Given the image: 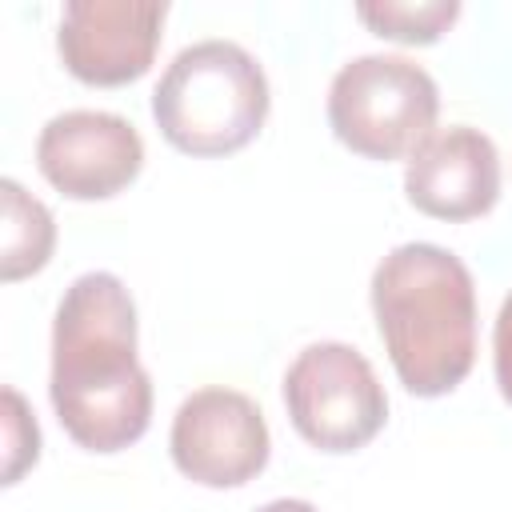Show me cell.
Masks as SVG:
<instances>
[{
    "label": "cell",
    "instance_id": "1",
    "mask_svg": "<svg viewBox=\"0 0 512 512\" xmlns=\"http://www.w3.org/2000/svg\"><path fill=\"white\" fill-rule=\"evenodd\" d=\"M48 396L64 432L88 452H120L148 432L152 380L136 360V304L120 276H76L52 320Z\"/></svg>",
    "mask_w": 512,
    "mask_h": 512
},
{
    "label": "cell",
    "instance_id": "2",
    "mask_svg": "<svg viewBox=\"0 0 512 512\" xmlns=\"http://www.w3.org/2000/svg\"><path fill=\"white\" fill-rule=\"evenodd\" d=\"M368 296L384 352L412 396H444L472 372L476 288L456 252L396 244L376 264Z\"/></svg>",
    "mask_w": 512,
    "mask_h": 512
},
{
    "label": "cell",
    "instance_id": "3",
    "mask_svg": "<svg viewBox=\"0 0 512 512\" xmlns=\"http://www.w3.org/2000/svg\"><path fill=\"white\" fill-rule=\"evenodd\" d=\"M160 136L188 156H228L256 140L268 116V76L236 40H200L172 56L152 88Z\"/></svg>",
    "mask_w": 512,
    "mask_h": 512
},
{
    "label": "cell",
    "instance_id": "4",
    "mask_svg": "<svg viewBox=\"0 0 512 512\" xmlns=\"http://www.w3.org/2000/svg\"><path fill=\"white\" fill-rule=\"evenodd\" d=\"M440 88L408 56H356L328 88V124L336 140L368 160H404L432 132Z\"/></svg>",
    "mask_w": 512,
    "mask_h": 512
},
{
    "label": "cell",
    "instance_id": "5",
    "mask_svg": "<svg viewBox=\"0 0 512 512\" xmlns=\"http://www.w3.org/2000/svg\"><path fill=\"white\" fill-rule=\"evenodd\" d=\"M284 408L292 428L320 452H356L388 420V396L368 356L340 340L296 352L284 372Z\"/></svg>",
    "mask_w": 512,
    "mask_h": 512
},
{
    "label": "cell",
    "instance_id": "6",
    "mask_svg": "<svg viewBox=\"0 0 512 512\" xmlns=\"http://www.w3.org/2000/svg\"><path fill=\"white\" fill-rule=\"evenodd\" d=\"M168 448L188 480L204 488H240L264 472L272 436L256 400L236 388H200L176 408Z\"/></svg>",
    "mask_w": 512,
    "mask_h": 512
},
{
    "label": "cell",
    "instance_id": "7",
    "mask_svg": "<svg viewBox=\"0 0 512 512\" xmlns=\"http://www.w3.org/2000/svg\"><path fill=\"white\" fill-rule=\"evenodd\" d=\"M36 168L68 200H108L140 176L144 140L116 112L72 108L40 128Z\"/></svg>",
    "mask_w": 512,
    "mask_h": 512
},
{
    "label": "cell",
    "instance_id": "8",
    "mask_svg": "<svg viewBox=\"0 0 512 512\" xmlns=\"http://www.w3.org/2000/svg\"><path fill=\"white\" fill-rule=\"evenodd\" d=\"M164 16V0H68L56 52L64 68L84 84H128L152 68Z\"/></svg>",
    "mask_w": 512,
    "mask_h": 512
},
{
    "label": "cell",
    "instance_id": "9",
    "mask_svg": "<svg viewBox=\"0 0 512 512\" xmlns=\"http://www.w3.org/2000/svg\"><path fill=\"white\" fill-rule=\"evenodd\" d=\"M404 196L436 220H476L500 200V152L468 124L432 132L404 168Z\"/></svg>",
    "mask_w": 512,
    "mask_h": 512
},
{
    "label": "cell",
    "instance_id": "10",
    "mask_svg": "<svg viewBox=\"0 0 512 512\" xmlns=\"http://www.w3.org/2000/svg\"><path fill=\"white\" fill-rule=\"evenodd\" d=\"M0 204H4V244H0V276L24 280L32 272H40L52 260L56 248V224L52 212L24 192L16 180H0Z\"/></svg>",
    "mask_w": 512,
    "mask_h": 512
},
{
    "label": "cell",
    "instance_id": "11",
    "mask_svg": "<svg viewBox=\"0 0 512 512\" xmlns=\"http://www.w3.org/2000/svg\"><path fill=\"white\" fill-rule=\"evenodd\" d=\"M356 16L384 40L400 44H432L440 32L452 28L460 16L456 0H380V4H356Z\"/></svg>",
    "mask_w": 512,
    "mask_h": 512
},
{
    "label": "cell",
    "instance_id": "12",
    "mask_svg": "<svg viewBox=\"0 0 512 512\" xmlns=\"http://www.w3.org/2000/svg\"><path fill=\"white\" fill-rule=\"evenodd\" d=\"M0 404H4V484H16L40 456V428L16 388H4Z\"/></svg>",
    "mask_w": 512,
    "mask_h": 512
},
{
    "label": "cell",
    "instance_id": "13",
    "mask_svg": "<svg viewBox=\"0 0 512 512\" xmlns=\"http://www.w3.org/2000/svg\"><path fill=\"white\" fill-rule=\"evenodd\" d=\"M492 368H496V388L512 404V292L504 296L492 328Z\"/></svg>",
    "mask_w": 512,
    "mask_h": 512
},
{
    "label": "cell",
    "instance_id": "14",
    "mask_svg": "<svg viewBox=\"0 0 512 512\" xmlns=\"http://www.w3.org/2000/svg\"><path fill=\"white\" fill-rule=\"evenodd\" d=\"M256 512H316V508L308 500H272V504H264Z\"/></svg>",
    "mask_w": 512,
    "mask_h": 512
}]
</instances>
